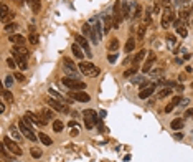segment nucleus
<instances>
[{
	"label": "nucleus",
	"instance_id": "f257e3e1",
	"mask_svg": "<svg viewBox=\"0 0 193 162\" xmlns=\"http://www.w3.org/2000/svg\"><path fill=\"white\" fill-rule=\"evenodd\" d=\"M18 126H20V131H22V134H25V137H27L28 141H33V142H35V141L38 139V136L35 134L33 129H31L30 119H28L27 116L22 119V121H20V124H18Z\"/></svg>",
	"mask_w": 193,
	"mask_h": 162
},
{
	"label": "nucleus",
	"instance_id": "f03ea898",
	"mask_svg": "<svg viewBox=\"0 0 193 162\" xmlns=\"http://www.w3.org/2000/svg\"><path fill=\"white\" fill-rule=\"evenodd\" d=\"M61 83H63V86L69 88L73 91H84V88H86V83L79 81L78 78H71V76H65L61 79Z\"/></svg>",
	"mask_w": 193,
	"mask_h": 162
},
{
	"label": "nucleus",
	"instance_id": "7ed1b4c3",
	"mask_svg": "<svg viewBox=\"0 0 193 162\" xmlns=\"http://www.w3.org/2000/svg\"><path fill=\"white\" fill-rule=\"evenodd\" d=\"M79 70H81V73L84 76H97L101 73V70L97 68L96 65H93V63H87V61H81L79 63Z\"/></svg>",
	"mask_w": 193,
	"mask_h": 162
},
{
	"label": "nucleus",
	"instance_id": "20e7f679",
	"mask_svg": "<svg viewBox=\"0 0 193 162\" xmlns=\"http://www.w3.org/2000/svg\"><path fill=\"white\" fill-rule=\"evenodd\" d=\"M63 70H65V73L68 76H71V78H78V76H79V71H78V68H76L74 61L69 60V58L63 60Z\"/></svg>",
	"mask_w": 193,
	"mask_h": 162
},
{
	"label": "nucleus",
	"instance_id": "39448f33",
	"mask_svg": "<svg viewBox=\"0 0 193 162\" xmlns=\"http://www.w3.org/2000/svg\"><path fill=\"white\" fill-rule=\"evenodd\" d=\"M112 12H114L112 13V23H114V28H119L122 18H124V15H122V2H115Z\"/></svg>",
	"mask_w": 193,
	"mask_h": 162
},
{
	"label": "nucleus",
	"instance_id": "423d86ee",
	"mask_svg": "<svg viewBox=\"0 0 193 162\" xmlns=\"http://www.w3.org/2000/svg\"><path fill=\"white\" fill-rule=\"evenodd\" d=\"M3 144H5V146H7V149H8L10 152L13 154V156H22V154H23L22 147H20L18 144H17L15 141L12 139V137H8V136H7V137H3Z\"/></svg>",
	"mask_w": 193,
	"mask_h": 162
},
{
	"label": "nucleus",
	"instance_id": "0eeeda50",
	"mask_svg": "<svg viewBox=\"0 0 193 162\" xmlns=\"http://www.w3.org/2000/svg\"><path fill=\"white\" fill-rule=\"evenodd\" d=\"M173 22H175V12L172 7H167V8L163 10V15H162V27L168 28L170 23H173Z\"/></svg>",
	"mask_w": 193,
	"mask_h": 162
},
{
	"label": "nucleus",
	"instance_id": "6e6552de",
	"mask_svg": "<svg viewBox=\"0 0 193 162\" xmlns=\"http://www.w3.org/2000/svg\"><path fill=\"white\" fill-rule=\"evenodd\" d=\"M27 118L30 119V122H33V124H40V126H46L48 124V119L45 118L43 114H33V112H27Z\"/></svg>",
	"mask_w": 193,
	"mask_h": 162
},
{
	"label": "nucleus",
	"instance_id": "1a4fd4ad",
	"mask_svg": "<svg viewBox=\"0 0 193 162\" xmlns=\"http://www.w3.org/2000/svg\"><path fill=\"white\" fill-rule=\"evenodd\" d=\"M46 103H48V106H51V108L55 109V111H58V112H69V108H68V106L61 104L59 101L53 99V98H48V99H46Z\"/></svg>",
	"mask_w": 193,
	"mask_h": 162
},
{
	"label": "nucleus",
	"instance_id": "9d476101",
	"mask_svg": "<svg viewBox=\"0 0 193 162\" xmlns=\"http://www.w3.org/2000/svg\"><path fill=\"white\" fill-rule=\"evenodd\" d=\"M76 41H78V45L84 50V53H86L87 56H91L93 53H91V47H89V43H87V40H86V37L84 35H76Z\"/></svg>",
	"mask_w": 193,
	"mask_h": 162
},
{
	"label": "nucleus",
	"instance_id": "9b49d317",
	"mask_svg": "<svg viewBox=\"0 0 193 162\" xmlns=\"http://www.w3.org/2000/svg\"><path fill=\"white\" fill-rule=\"evenodd\" d=\"M71 94V98L74 101H79V103H87V101L91 99V96L86 93V91H73V93H69Z\"/></svg>",
	"mask_w": 193,
	"mask_h": 162
},
{
	"label": "nucleus",
	"instance_id": "f8f14e48",
	"mask_svg": "<svg viewBox=\"0 0 193 162\" xmlns=\"http://www.w3.org/2000/svg\"><path fill=\"white\" fill-rule=\"evenodd\" d=\"M87 23H89V25L93 27V30L96 31V35L99 37V40H101V38H103V35H104V28H103V25L99 23V20H97L96 17H94V18H91Z\"/></svg>",
	"mask_w": 193,
	"mask_h": 162
},
{
	"label": "nucleus",
	"instance_id": "ddd939ff",
	"mask_svg": "<svg viewBox=\"0 0 193 162\" xmlns=\"http://www.w3.org/2000/svg\"><path fill=\"white\" fill-rule=\"evenodd\" d=\"M155 60H157V56H155V53H147V60L144 61V66H142V71L144 73H149L150 71V68H152V65L155 63Z\"/></svg>",
	"mask_w": 193,
	"mask_h": 162
},
{
	"label": "nucleus",
	"instance_id": "4468645a",
	"mask_svg": "<svg viewBox=\"0 0 193 162\" xmlns=\"http://www.w3.org/2000/svg\"><path fill=\"white\" fill-rule=\"evenodd\" d=\"M153 93H155V83H152V84H149L147 88H144V89L139 93V98H140V99H147V98H149L150 94H153Z\"/></svg>",
	"mask_w": 193,
	"mask_h": 162
},
{
	"label": "nucleus",
	"instance_id": "2eb2a0df",
	"mask_svg": "<svg viewBox=\"0 0 193 162\" xmlns=\"http://www.w3.org/2000/svg\"><path fill=\"white\" fill-rule=\"evenodd\" d=\"M101 18H103V28H104V35H106V33H109L111 28H114V23L111 20V15H103Z\"/></svg>",
	"mask_w": 193,
	"mask_h": 162
},
{
	"label": "nucleus",
	"instance_id": "dca6fc26",
	"mask_svg": "<svg viewBox=\"0 0 193 162\" xmlns=\"http://www.w3.org/2000/svg\"><path fill=\"white\" fill-rule=\"evenodd\" d=\"M13 53H18V55H22V56H25V58H28L30 56V51L27 50L23 45H13Z\"/></svg>",
	"mask_w": 193,
	"mask_h": 162
},
{
	"label": "nucleus",
	"instance_id": "f3484780",
	"mask_svg": "<svg viewBox=\"0 0 193 162\" xmlns=\"http://www.w3.org/2000/svg\"><path fill=\"white\" fill-rule=\"evenodd\" d=\"M13 56H15V61H17V65H18V68L20 70H27V58L25 56H22L18 53H13Z\"/></svg>",
	"mask_w": 193,
	"mask_h": 162
},
{
	"label": "nucleus",
	"instance_id": "a211bd4d",
	"mask_svg": "<svg viewBox=\"0 0 193 162\" xmlns=\"http://www.w3.org/2000/svg\"><path fill=\"white\" fill-rule=\"evenodd\" d=\"M71 51H73V55H74L78 60H83V56H84V50H83L81 47H79L78 43H74V45L71 47Z\"/></svg>",
	"mask_w": 193,
	"mask_h": 162
},
{
	"label": "nucleus",
	"instance_id": "6ab92c4d",
	"mask_svg": "<svg viewBox=\"0 0 193 162\" xmlns=\"http://www.w3.org/2000/svg\"><path fill=\"white\" fill-rule=\"evenodd\" d=\"M27 3L30 5V8L33 10L35 13H38L41 10V2L40 0H27Z\"/></svg>",
	"mask_w": 193,
	"mask_h": 162
},
{
	"label": "nucleus",
	"instance_id": "aec40b11",
	"mask_svg": "<svg viewBox=\"0 0 193 162\" xmlns=\"http://www.w3.org/2000/svg\"><path fill=\"white\" fill-rule=\"evenodd\" d=\"M145 56H147V51H145V50H140L139 53H137V55L134 56V60H132V65H134V66H137L139 63L142 61L144 58H145Z\"/></svg>",
	"mask_w": 193,
	"mask_h": 162
},
{
	"label": "nucleus",
	"instance_id": "412c9836",
	"mask_svg": "<svg viewBox=\"0 0 193 162\" xmlns=\"http://www.w3.org/2000/svg\"><path fill=\"white\" fill-rule=\"evenodd\" d=\"M10 134H12V137L15 141H22V131H18V128L17 126H10Z\"/></svg>",
	"mask_w": 193,
	"mask_h": 162
},
{
	"label": "nucleus",
	"instance_id": "4be33fe9",
	"mask_svg": "<svg viewBox=\"0 0 193 162\" xmlns=\"http://www.w3.org/2000/svg\"><path fill=\"white\" fill-rule=\"evenodd\" d=\"M122 15H124V18H131L132 10H131V5H129V2H122Z\"/></svg>",
	"mask_w": 193,
	"mask_h": 162
},
{
	"label": "nucleus",
	"instance_id": "5701e85b",
	"mask_svg": "<svg viewBox=\"0 0 193 162\" xmlns=\"http://www.w3.org/2000/svg\"><path fill=\"white\" fill-rule=\"evenodd\" d=\"M8 40L12 41L13 45H23L25 43V37H22V35H10Z\"/></svg>",
	"mask_w": 193,
	"mask_h": 162
},
{
	"label": "nucleus",
	"instance_id": "b1692460",
	"mask_svg": "<svg viewBox=\"0 0 193 162\" xmlns=\"http://www.w3.org/2000/svg\"><path fill=\"white\" fill-rule=\"evenodd\" d=\"M183 124H185V121H183V119L177 118V119H173V121H172L170 128H172V129H175V131H178V129H182V128H183Z\"/></svg>",
	"mask_w": 193,
	"mask_h": 162
},
{
	"label": "nucleus",
	"instance_id": "393cba45",
	"mask_svg": "<svg viewBox=\"0 0 193 162\" xmlns=\"http://www.w3.org/2000/svg\"><path fill=\"white\" fill-rule=\"evenodd\" d=\"M81 30H83V35L86 38H91V35H93V27L89 25V23H84V25L81 27Z\"/></svg>",
	"mask_w": 193,
	"mask_h": 162
},
{
	"label": "nucleus",
	"instance_id": "a878e982",
	"mask_svg": "<svg viewBox=\"0 0 193 162\" xmlns=\"http://www.w3.org/2000/svg\"><path fill=\"white\" fill-rule=\"evenodd\" d=\"M107 48H109V51H117L119 50V40H117V38H111Z\"/></svg>",
	"mask_w": 193,
	"mask_h": 162
},
{
	"label": "nucleus",
	"instance_id": "bb28decb",
	"mask_svg": "<svg viewBox=\"0 0 193 162\" xmlns=\"http://www.w3.org/2000/svg\"><path fill=\"white\" fill-rule=\"evenodd\" d=\"M134 48H135V40H134V38H129L127 43H125V47H124L125 53H131V51L134 50Z\"/></svg>",
	"mask_w": 193,
	"mask_h": 162
},
{
	"label": "nucleus",
	"instance_id": "cd10ccee",
	"mask_svg": "<svg viewBox=\"0 0 193 162\" xmlns=\"http://www.w3.org/2000/svg\"><path fill=\"white\" fill-rule=\"evenodd\" d=\"M38 139L41 141L43 146H51V137L48 134H38Z\"/></svg>",
	"mask_w": 193,
	"mask_h": 162
},
{
	"label": "nucleus",
	"instance_id": "c85d7f7f",
	"mask_svg": "<svg viewBox=\"0 0 193 162\" xmlns=\"http://www.w3.org/2000/svg\"><path fill=\"white\" fill-rule=\"evenodd\" d=\"M140 17H142V5H140V3H135V10H134V13H132V18L137 20Z\"/></svg>",
	"mask_w": 193,
	"mask_h": 162
},
{
	"label": "nucleus",
	"instance_id": "c756f323",
	"mask_svg": "<svg viewBox=\"0 0 193 162\" xmlns=\"http://www.w3.org/2000/svg\"><path fill=\"white\" fill-rule=\"evenodd\" d=\"M83 116H84V118H93V119H99V118H97V114H96V111H94V109H86V111L83 112Z\"/></svg>",
	"mask_w": 193,
	"mask_h": 162
},
{
	"label": "nucleus",
	"instance_id": "7c9ffc66",
	"mask_svg": "<svg viewBox=\"0 0 193 162\" xmlns=\"http://www.w3.org/2000/svg\"><path fill=\"white\" fill-rule=\"evenodd\" d=\"M145 30H147V25H145V23H142V25L139 27V31H137V40H142V38H144Z\"/></svg>",
	"mask_w": 193,
	"mask_h": 162
},
{
	"label": "nucleus",
	"instance_id": "2f4dec72",
	"mask_svg": "<svg viewBox=\"0 0 193 162\" xmlns=\"http://www.w3.org/2000/svg\"><path fill=\"white\" fill-rule=\"evenodd\" d=\"M63 128H65V124H63V121H53V131H55V132H59V131H63Z\"/></svg>",
	"mask_w": 193,
	"mask_h": 162
},
{
	"label": "nucleus",
	"instance_id": "473e14b6",
	"mask_svg": "<svg viewBox=\"0 0 193 162\" xmlns=\"http://www.w3.org/2000/svg\"><path fill=\"white\" fill-rule=\"evenodd\" d=\"M41 114L45 116V118L50 121V119H53V109H48V108H45L43 111H41Z\"/></svg>",
	"mask_w": 193,
	"mask_h": 162
},
{
	"label": "nucleus",
	"instance_id": "72a5a7b5",
	"mask_svg": "<svg viewBox=\"0 0 193 162\" xmlns=\"http://www.w3.org/2000/svg\"><path fill=\"white\" fill-rule=\"evenodd\" d=\"M30 154H31V157H33V159H40L41 154H43V152H41L40 149H36V147H33V149L30 151Z\"/></svg>",
	"mask_w": 193,
	"mask_h": 162
},
{
	"label": "nucleus",
	"instance_id": "f704fd0d",
	"mask_svg": "<svg viewBox=\"0 0 193 162\" xmlns=\"http://www.w3.org/2000/svg\"><path fill=\"white\" fill-rule=\"evenodd\" d=\"M137 68H139V66H132L131 70H125V71H124V76H125V78H129V76H134L135 71H137Z\"/></svg>",
	"mask_w": 193,
	"mask_h": 162
},
{
	"label": "nucleus",
	"instance_id": "c9c22d12",
	"mask_svg": "<svg viewBox=\"0 0 193 162\" xmlns=\"http://www.w3.org/2000/svg\"><path fill=\"white\" fill-rule=\"evenodd\" d=\"M178 17H180V18L183 20L185 23H187V22H188V18H190V12H188V10H182L180 15H178Z\"/></svg>",
	"mask_w": 193,
	"mask_h": 162
},
{
	"label": "nucleus",
	"instance_id": "e433bc0d",
	"mask_svg": "<svg viewBox=\"0 0 193 162\" xmlns=\"http://www.w3.org/2000/svg\"><path fill=\"white\" fill-rule=\"evenodd\" d=\"M17 28H18V25H17L15 22H12V23H7V25H5V28H3V30H5V31H15Z\"/></svg>",
	"mask_w": 193,
	"mask_h": 162
},
{
	"label": "nucleus",
	"instance_id": "4c0bfd02",
	"mask_svg": "<svg viewBox=\"0 0 193 162\" xmlns=\"http://www.w3.org/2000/svg\"><path fill=\"white\" fill-rule=\"evenodd\" d=\"M168 94H172V89H170V88H165V89H162L159 93V99H163V98L168 96Z\"/></svg>",
	"mask_w": 193,
	"mask_h": 162
},
{
	"label": "nucleus",
	"instance_id": "58836bf2",
	"mask_svg": "<svg viewBox=\"0 0 193 162\" xmlns=\"http://www.w3.org/2000/svg\"><path fill=\"white\" fill-rule=\"evenodd\" d=\"M2 96H3V99H7V101H13V94L10 93L8 89H3L2 91Z\"/></svg>",
	"mask_w": 193,
	"mask_h": 162
},
{
	"label": "nucleus",
	"instance_id": "ea45409f",
	"mask_svg": "<svg viewBox=\"0 0 193 162\" xmlns=\"http://www.w3.org/2000/svg\"><path fill=\"white\" fill-rule=\"evenodd\" d=\"M28 41H30L31 45H36L38 43V35L36 33H30L28 35Z\"/></svg>",
	"mask_w": 193,
	"mask_h": 162
},
{
	"label": "nucleus",
	"instance_id": "a19ab883",
	"mask_svg": "<svg viewBox=\"0 0 193 162\" xmlns=\"http://www.w3.org/2000/svg\"><path fill=\"white\" fill-rule=\"evenodd\" d=\"M50 94H53L56 99H65V101H69V99H66V98L63 96V94H59L58 91H55V89H50Z\"/></svg>",
	"mask_w": 193,
	"mask_h": 162
},
{
	"label": "nucleus",
	"instance_id": "79ce46f5",
	"mask_svg": "<svg viewBox=\"0 0 193 162\" xmlns=\"http://www.w3.org/2000/svg\"><path fill=\"white\" fill-rule=\"evenodd\" d=\"M177 31H178V35H180V37H187V35H188V30H187V28H185V27H180V28H177Z\"/></svg>",
	"mask_w": 193,
	"mask_h": 162
},
{
	"label": "nucleus",
	"instance_id": "37998d69",
	"mask_svg": "<svg viewBox=\"0 0 193 162\" xmlns=\"http://www.w3.org/2000/svg\"><path fill=\"white\" fill-rule=\"evenodd\" d=\"M13 76H15L17 81H20V83H25V76H23L22 73H13Z\"/></svg>",
	"mask_w": 193,
	"mask_h": 162
},
{
	"label": "nucleus",
	"instance_id": "c03bdc74",
	"mask_svg": "<svg viewBox=\"0 0 193 162\" xmlns=\"http://www.w3.org/2000/svg\"><path fill=\"white\" fill-rule=\"evenodd\" d=\"M0 151H2V157H3V159H8V152H7V146H5V144H2V149H0Z\"/></svg>",
	"mask_w": 193,
	"mask_h": 162
},
{
	"label": "nucleus",
	"instance_id": "a18cd8bd",
	"mask_svg": "<svg viewBox=\"0 0 193 162\" xmlns=\"http://www.w3.org/2000/svg\"><path fill=\"white\" fill-rule=\"evenodd\" d=\"M170 103H172V104H175V106H178V104L182 103V98H180V96H173V98H172Z\"/></svg>",
	"mask_w": 193,
	"mask_h": 162
},
{
	"label": "nucleus",
	"instance_id": "49530a36",
	"mask_svg": "<svg viewBox=\"0 0 193 162\" xmlns=\"http://www.w3.org/2000/svg\"><path fill=\"white\" fill-rule=\"evenodd\" d=\"M167 41L170 45H175V41H177V38H175V35H167Z\"/></svg>",
	"mask_w": 193,
	"mask_h": 162
},
{
	"label": "nucleus",
	"instance_id": "de8ad7c7",
	"mask_svg": "<svg viewBox=\"0 0 193 162\" xmlns=\"http://www.w3.org/2000/svg\"><path fill=\"white\" fill-rule=\"evenodd\" d=\"M7 63H8V66H10V68H17V61H15V60H13V58H8V60H7Z\"/></svg>",
	"mask_w": 193,
	"mask_h": 162
},
{
	"label": "nucleus",
	"instance_id": "09e8293b",
	"mask_svg": "<svg viewBox=\"0 0 193 162\" xmlns=\"http://www.w3.org/2000/svg\"><path fill=\"white\" fill-rule=\"evenodd\" d=\"M13 78H15V76H7L5 78V86H10V84L13 83Z\"/></svg>",
	"mask_w": 193,
	"mask_h": 162
},
{
	"label": "nucleus",
	"instance_id": "8fccbe9b",
	"mask_svg": "<svg viewBox=\"0 0 193 162\" xmlns=\"http://www.w3.org/2000/svg\"><path fill=\"white\" fill-rule=\"evenodd\" d=\"M173 108H175V104H167V106H165V112H172V111H173Z\"/></svg>",
	"mask_w": 193,
	"mask_h": 162
},
{
	"label": "nucleus",
	"instance_id": "3c124183",
	"mask_svg": "<svg viewBox=\"0 0 193 162\" xmlns=\"http://www.w3.org/2000/svg\"><path fill=\"white\" fill-rule=\"evenodd\" d=\"M140 81H142V78H140V76H135V78H132V79H131V83H134V84H139Z\"/></svg>",
	"mask_w": 193,
	"mask_h": 162
},
{
	"label": "nucleus",
	"instance_id": "603ef678",
	"mask_svg": "<svg viewBox=\"0 0 193 162\" xmlns=\"http://www.w3.org/2000/svg\"><path fill=\"white\" fill-rule=\"evenodd\" d=\"M190 116H193V109H191V108H190V109H187V112H185L183 119H185V118H190Z\"/></svg>",
	"mask_w": 193,
	"mask_h": 162
},
{
	"label": "nucleus",
	"instance_id": "864d4df0",
	"mask_svg": "<svg viewBox=\"0 0 193 162\" xmlns=\"http://www.w3.org/2000/svg\"><path fill=\"white\" fill-rule=\"evenodd\" d=\"M109 63H115V60H117V55H109Z\"/></svg>",
	"mask_w": 193,
	"mask_h": 162
},
{
	"label": "nucleus",
	"instance_id": "5fc2aeb1",
	"mask_svg": "<svg viewBox=\"0 0 193 162\" xmlns=\"http://www.w3.org/2000/svg\"><path fill=\"white\" fill-rule=\"evenodd\" d=\"M79 134V129L78 128H71V136H78Z\"/></svg>",
	"mask_w": 193,
	"mask_h": 162
},
{
	"label": "nucleus",
	"instance_id": "6e6d98bb",
	"mask_svg": "<svg viewBox=\"0 0 193 162\" xmlns=\"http://www.w3.org/2000/svg\"><path fill=\"white\" fill-rule=\"evenodd\" d=\"M149 84H152V83H149V81H144V83H140V91H142L144 88H147Z\"/></svg>",
	"mask_w": 193,
	"mask_h": 162
},
{
	"label": "nucleus",
	"instance_id": "4d7b16f0",
	"mask_svg": "<svg viewBox=\"0 0 193 162\" xmlns=\"http://www.w3.org/2000/svg\"><path fill=\"white\" fill-rule=\"evenodd\" d=\"M153 12H155V13H159V12H160V3H159V2L155 3V7H153Z\"/></svg>",
	"mask_w": 193,
	"mask_h": 162
},
{
	"label": "nucleus",
	"instance_id": "13d9d810",
	"mask_svg": "<svg viewBox=\"0 0 193 162\" xmlns=\"http://www.w3.org/2000/svg\"><path fill=\"white\" fill-rule=\"evenodd\" d=\"M170 2H172V0H160V3H162V5H165V7L170 5Z\"/></svg>",
	"mask_w": 193,
	"mask_h": 162
},
{
	"label": "nucleus",
	"instance_id": "bf43d9fd",
	"mask_svg": "<svg viewBox=\"0 0 193 162\" xmlns=\"http://www.w3.org/2000/svg\"><path fill=\"white\" fill-rule=\"evenodd\" d=\"M68 126H69V128H76L78 124H76V121H69V122H68Z\"/></svg>",
	"mask_w": 193,
	"mask_h": 162
},
{
	"label": "nucleus",
	"instance_id": "052dcab7",
	"mask_svg": "<svg viewBox=\"0 0 193 162\" xmlns=\"http://www.w3.org/2000/svg\"><path fill=\"white\" fill-rule=\"evenodd\" d=\"M13 2H15L17 5H23V3H25V0H13Z\"/></svg>",
	"mask_w": 193,
	"mask_h": 162
},
{
	"label": "nucleus",
	"instance_id": "680f3d73",
	"mask_svg": "<svg viewBox=\"0 0 193 162\" xmlns=\"http://www.w3.org/2000/svg\"><path fill=\"white\" fill-rule=\"evenodd\" d=\"M185 78H187V76H185V75H183V73H182V75H180V76H178V81H185Z\"/></svg>",
	"mask_w": 193,
	"mask_h": 162
},
{
	"label": "nucleus",
	"instance_id": "e2e57ef3",
	"mask_svg": "<svg viewBox=\"0 0 193 162\" xmlns=\"http://www.w3.org/2000/svg\"><path fill=\"white\" fill-rule=\"evenodd\" d=\"M0 112H5V104H3V103L0 104Z\"/></svg>",
	"mask_w": 193,
	"mask_h": 162
},
{
	"label": "nucleus",
	"instance_id": "0e129e2a",
	"mask_svg": "<svg viewBox=\"0 0 193 162\" xmlns=\"http://www.w3.org/2000/svg\"><path fill=\"white\" fill-rule=\"evenodd\" d=\"M182 136H183L182 132H177V134H175V137H177V139H182Z\"/></svg>",
	"mask_w": 193,
	"mask_h": 162
},
{
	"label": "nucleus",
	"instance_id": "69168bd1",
	"mask_svg": "<svg viewBox=\"0 0 193 162\" xmlns=\"http://www.w3.org/2000/svg\"><path fill=\"white\" fill-rule=\"evenodd\" d=\"M182 2H183V5H185V3H188V2H191V0H182Z\"/></svg>",
	"mask_w": 193,
	"mask_h": 162
},
{
	"label": "nucleus",
	"instance_id": "338daca9",
	"mask_svg": "<svg viewBox=\"0 0 193 162\" xmlns=\"http://www.w3.org/2000/svg\"><path fill=\"white\" fill-rule=\"evenodd\" d=\"M191 10H193V2H191Z\"/></svg>",
	"mask_w": 193,
	"mask_h": 162
}]
</instances>
